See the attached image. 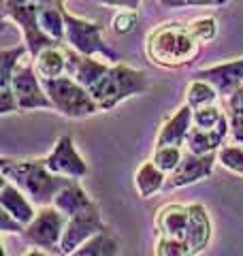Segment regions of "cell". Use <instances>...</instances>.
<instances>
[{
    "instance_id": "6da1fadb",
    "label": "cell",
    "mask_w": 243,
    "mask_h": 256,
    "mask_svg": "<svg viewBox=\"0 0 243 256\" xmlns=\"http://www.w3.org/2000/svg\"><path fill=\"white\" fill-rule=\"evenodd\" d=\"M64 52H66V75L86 88L100 111H111L120 102L150 90L148 73L141 68L128 66L124 62L111 64L98 58H88L68 50L66 45Z\"/></svg>"
},
{
    "instance_id": "7a4b0ae2",
    "label": "cell",
    "mask_w": 243,
    "mask_h": 256,
    "mask_svg": "<svg viewBox=\"0 0 243 256\" xmlns=\"http://www.w3.org/2000/svg\"><path fill=\"white\" fill-rule=\"evenodd\" d=\"M158 242L154 256H198L212 244L214 224L200 203H166L156 214Z\"/></svg>"
},
{
    "instance_id": "3957f363",
    "label": "cell",
    "mask_w": 243,
    "mask_h": 256,
    "mask_svg": "<svg viewBox=\"0 0 243 256\" xmlns=\"http://www.w3.org/2000/svg\"><path fill=\"white\" fill-rule=\"evenodd\" d=\"M0 173L38 207L54 205L60 190L75 182L54 175L47 169L45 158H0Z\"/></svg>"
},
{
    "instance_id": "277c9868",
    "label": "cell",
    "mask_w": 243,
    "mask_h": 256,
    "mask_svg": "<svg viewBox=\"0 0 243 256\" xmlns=\"http://www.w3.org/2000/svg\"><path fill=\"white\" fill-rule=\"evenodd\" d=\"M202 43L192 36L188 24L162 22L145 36V56L162 68H182L200 56Z\"/></svg>"
},
{
    "instance_id": "5b68a950",
    "label": "cell",
    "mask_w": 243,
    "mask_h": 256,
    "mask_svg": "<svg viewBox=\"0 0 243 256\" xmlns=\"http://www.w3.org/2000/svg\"><path fill=\"white\" fill-rule=\"evenodd\" d=\"M64 22H66V36H64V45L68 50L77 52L88 58H96L100 56L104 62L118 64L120 62V54L104 41L102 36V24L100 22H90L84 18L72 15L68 9H64Z\"/></svg>"
},
{
    "instance_id": "8992f818",
    "label": "cell",
    "mask_w": 243,
    "mask_h": 256,
    "mask_svg": "<svg viewBox=\"0 0 243 256\" xmlns=\"http://www.w3.org/2000/svg\"><path fill=\"white\" fill-rule=\"evenodd\" d=\"M40 84L45 88V94L54 102V109L60 116L70 118V120H81V118L100 114V107L96 105V100L72 77L64 75L56 79H45Z\"/></svg>"
},
{
    "instance_id": "52a82bcc",
    "label": "cell",
    "mask_w": 243,
    "mask_h": 256,
    "mask_svg": "<svg viewBox=\"0 0 243 256\" xmlns=\"http://www.w3.org/2000/svg\"><path fill=\"white\" fill-rule=\"evenodd\" d=\"M40 9L43 6H38L32 0H2V18L11 20L13 24L20 26L24 34V43H26L32 60H36L45 50L58 47V43L52 41L38 26Z\"/></svg>"
},
{
    "instance_id": "ba28073f",
    "label": "cell",
    "mask_w": 243,
    "mask_h": 256,
    "mask_svg": "<svg viewBox=\"0 0 243 256\" xmlns=\"http://www.w3.org/2000/svg\"><path fill=\"white\" fill-rule=\"evenodd\" d=\"M68 218L54 205L38 207L36 218L32 220L24 230V242L38 248V250L50 252L52 256H60V242L66 228Z\"/></svg>"
},
{
    "instance_id": "9c48e42d",
    "label": "cell",
    "mask_w": 243,
    "mask_h": 256,
    "mask_svg": "<svg viewBox=\"0 0 243 256\" xmlns=\"http://www.w3.org/2000/svg\"><path fill=\"white\" fill-rule=\"evenodd\" d=\"M11 90L18 102V111H32V109H54V102L45 94V88L36 75L34 60H24L13 73Z\"/></svg>"
},
{
    "instance_id": "30bf717a",
    "label": "cell",
    "mask_w": 243,
    "mask_h": 256,
    "mask_svg": "<svg viewBox=\"0 0 243 256\" xmlns=\"http://www.w3.org/2000/svg\"><path fill=\"white\" fill-rule=\"evenodd\" d=\"M104 230H109V226L102 222V214H100L98 203H96L92 210L72 216L66 222V228H64V235L60 242V256H70L84 244H88L96 235L104 233Z\"/></svg>"
},
{
    "instance_id": "8fae6325",
    "label": "cell",
    "mask_w": 243,
    "mask_h": 256,
    "mask_svg": "<svg viewBox=\"0 0 243 256\" xmlns=\"http://www.w3.org/2000/svg\"><path fill=\"white\" fill-rule=\"evenodd\" d=\"M45 164L54 175L75 180V182H81L88 175V171H90L86 160L81 158V154L77 152L75 141H72L70 134H62V137L56 141L54 150L45 156Z\"/></svg>"
},
{
    "instance_id": "7c38bea8",
    "label": "cell",
    "mask_w": 243,
    "mask_h": 256,
    "mask_svg": "<svg viewBox=\"0 0 243 256\" xmlns=\"http://www.w3.org/2000/svg\"><path fill=\"white\" fill-rule=\"evenodd\" d=\"M216 164H218V152L216 154H205V156H196V154L186 152L180 166L166 178L162 192H173V190L192 186V184H198L202 180L212 178Z\"/></svg>"
},
{
    "instance_id": "4fadbf2b",
    "label": "cell",
    "mask_w": 243,
    "mask_h": 256,
    "mask_svg": "<svg viewBox=\"0 0 243 256\" xmlns=\"http://www.w3.org/2000/svg\"><path fill=\"white\" fill-rule=\"evenodd\" d=\"M194 79H202V82L212 84L218 94L228 98L230 94H234L243 86V56L234 58L228 62H220V64H212L194 73Z\"/></svg>"
},
{
    "instance_id": "5bb4252c",
    "label": "cell",
    "mask_w": 243,
    "mask_h": 256,
    "mask_svg": "<svg viewBox=\"0 0 243 256\" xmlns=\"http://www.w3.org/2000/svg\"><path fill=\"white\" fill-rule=\"evenodd\" d=\"M28 47L26 43H22L18 47H4L0 52V114H13L18 111V102H15V96L11 90V82H13V73L20 64L26 60Z\"/></svg>"
},
{
    "instance_id": "9a60e30c",
    "label": "cell",
    "mask_w": 243,
    "mask_h": 256,
    "mask_svg": "<svg viewBox=\"0 0 243 256\" xmlns=\"http://www.w3.org/2000/svg\"><path fill=\"white\" fill-rule=\"evenodd\" d=\"M192 116L194 109L186 102L180 109H175V114L162 122L156 141H154V148H186V141H188L192 128Z\"/></svg>"
},
{
    "instance_id": "2e32d148",
    "label": "cell",
    "mask_w": 243,
    "mask_h": 256,
    "mask_svg": "<svg viewBox=\"0 0 243 256\" xmlns=\"http://www.w3.org/2000/svg\"><path fill=\"white\" fill-rule=\"evenodd\" d=\"M0 210L11 214L15 220L24 224V226H28V224L36 218L34 203H32L15 184H11L4 178L0 182Z\"/></svg>"
},
{
    "instance_id": "e0dca14e",
    "label": "cell",
    "mask_w": 243,
    "mask_h": 256,
    "mask_svg": "<svg viewBox=\"0 0 243 256\" xmlns=\"http://www.w3.org/2000/svg\"><path fill=\"white\" fill-rule=\"evenodd\" d=\"M94 205H96V201L86 192V188L81 186V182H70L66 188L60 190V194L56 196V201H54V207L60 210L66 218H72V216H77L81 212L92 210Z\"/></svg>"
},
{
    "instance_id": "ac0fdd59",
    "label": "cell",
    "mask_w": 243,
    "mask_h": 256,
    "mask_svg": "<svg viewBox=\"0 0 243 256\" xmlns=\"http://www.w3.org/2000/svg\"><path fill=\"white\" fill-rule=\"evenodd\" d=\"M166 178L168 175L164 171H160L156 164L148 160L143 162L139 169L134 173V188H136V194L141 198H150L154 194L164 190V184H166Z\"/></svg>"
},
{
    "instance_id": "d6986e66",
    "label": "cell",
    "mask_w": 243,
    "mask_h": 256,
    "mask_svg": "<svg viewBox=\"0 0 243 256\" xmlns=\"http://www.w3.org/2000/svg\"><path fill=\"white\" fill-rule=\"evenodd\" d=\"M34 66H36V75L40 77V82L64 77L66 75V52H64V45L45 50L34 60Z\"/></svg>"
},
{
    "instance_id": "ffe728a7",
    "label": "cell",
    "mask_w": 243,
    "mask_h": 256,
    "mask_svg": "<svg viewBox=\"0 0 243 256\" xmlns=\"http://www.w3.org/2000/svg\"><path fill=\"white\" fill-rule=\"evenodd\" d=\"M218 98H220L218 90L212 84L202 82V79H194L192 77L188 82V86H186V105H190L194 111L216 105Z\"/></svg>"
},
{
    "instance_id": "44dd1931",
    "label": "cell",
    "mask_w": 243,
    "mask_h": 256,
    "mask_svg": "<svg viewBox=\"0 0 243 256\" xmlns=\"http://www.w3.org/2000/svg\"><path fill=\"white\" fill-rule=\"evenodd\" d=\"M120 254V242L111 230L96 235L88 244H84L77 252H72L70 256H118Z\"/></svg>"
},
{
    "instance_id": "7402d4cb",
    "label": "cell",
    "mask_w": 243,
    "mask_h": 256,
    "mask_svg": "<svg viewBox=\"0 0 243 256\" xmlns=\"http://www.w3.org/2000/svg\"><path fill=\"white\" fill-rule=\"evenodd\" d=\"M228 122H230V139L232 143L243 146V86L228 98Z\"/></svg>"
},
{
    "instance_id": "603a6c76",
    "label": "cell",
    "mask_w": 243,
    "mask_h": 256,
    "mask_svg": "<svg viewBox=\"0 0 243 256\" xmlns=\"http://www.w3.org/2000/svg\"><path fill=\"white\" fill-rule=\"evenodd\" d=\"M188 28L192 32V36L196 38L198 43H202V45L212 43L214 38L218 36V30H220L216 15H198V18H194L188 24Z\"/></svg>"
},
{
    "instance_id": "cb8c5ba5",
    "label": "cell",
    "mask_w": 243,
    "mask_h": 256,
    "mask_svg": "<svg viewBox=\"0 0 243 256\" xmlns=\"http://www.w3.org/2000/svg\"><path fill=\"white\" fill-rule=\"evenodd\" d=\"M184 154H186L184 148H154L152 162L156 164L160 171H164L166 175H171L177 166H180Z\"/></svg>"
},
{
    "instance_id": "d4e9b609",
    "label": "cell",
    "mask_w": 243,
    "mask_h": 256,
    "mask_svg": "<svg viewBox=\"0 0 243 256\" xmlns=\"http://www.w3.org/2000/svg\"><path fill=\"white\" fill-rule=\"evenodd\" d=\"M218 164H222L226 171L243 178V146H239V143L224 146L218 152Z\"/></svg>"
},
{
    "instance_id": "484cf974",
    "label": "cell",
    "mask_w": 243,
    "mask_h": 256,
    "mask_svg": "<svg viewBox=\"0 0 243 256\" xmlns=\"http://www.w3.org/2000/svg\"><path fill=\"white\" fill-rule=\"evenodd\" d=\"M136 26H139V11H120L113 15L111 20V28L116 34L124 36V34H130V32L136 30Z\"/></svg>"
},
{
    "instance_id": "4316f807",
    "label": "cell",
    "mask_w": 243,
    "mask_h": 256,
    "mask_svg": "<svg viewBox=\"0 0 243 256\" xmlns=\"http://www.w3.org/2000/svg\"><path fill=\"white\" fill-rule=\"evenodd\" d=\"M164 9H186V6H224L234 0H158Z\"/></svg>"
},
{
    "instance_id": "83f0119b",
    "label": "cell",
    "mask_w": 243,
    "mask_h": 256,
    "mask_svg": "<svg viewBox=\"0 0 243 256\" xmlns=\"http://www.w3.org/2000/svg\"><path fill=\"white\" fill-rule=\"evenodd\" d=\"M0 230H2V233L24 235V230H26V226H24L22 222L15 220L11 214H6L4 210H0Z\"/></svg>"
},
{
    "instance_id": "f1b7e54d",
    "label": "cell",
    "mask_w": 243,
    "mask_h": 256,
    "mask_svg": "<svg viewBox=\"0 0 243 256\" xmlns=\"http://www.w3.org/2000/svg\"><path fill=\"white\" fill-rule=\"evenodd\" d=\"M102 6H118V9H128V11H139L141 0H96Z\"/></svg>"
},
{
    "instance_id": "f546056e",
    "label": "cell",
    "mask_w": 243,
    "mask_h": 256,
    "mask_svg": "<svg viewBox=\"0 0 243 256\" xmlns=\"http://www.w3.org/2000/svg\"><path fill=\"white\" fill-rule=\"evenodd\" d=\"M24 256H52V254H50V252H45V250H38V248H34V250L26 252Z\"/></svg>"
}]
</instances>
